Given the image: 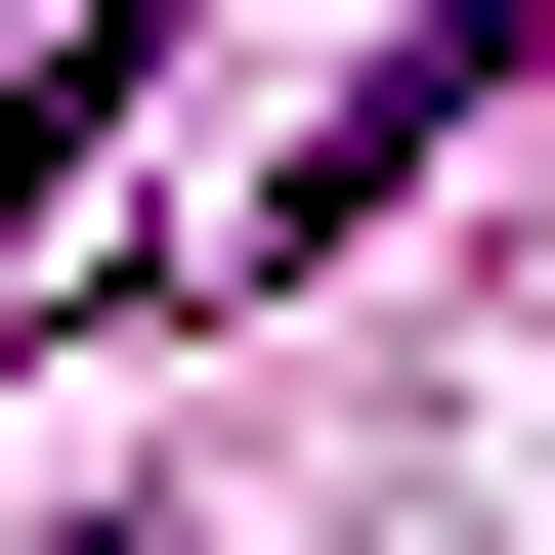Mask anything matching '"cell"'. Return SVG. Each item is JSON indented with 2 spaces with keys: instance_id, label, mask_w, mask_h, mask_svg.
I'll return each mask as SVG.
<instances>
[{
  "instance_id": "obj_1",
  "label": "cell",
  "mask_w": 555,
  "mask_h": 555,
  "mask_svg": "<svg viewBox=\"0 0 555 555\" xmlns=\"http://www.w3.org/2000/svg\"><path fill=\"white\" fill-rule=\"evenodd\" d=\"M86 555H171V513H86Z\"/></svg>"
}]
</instances>
